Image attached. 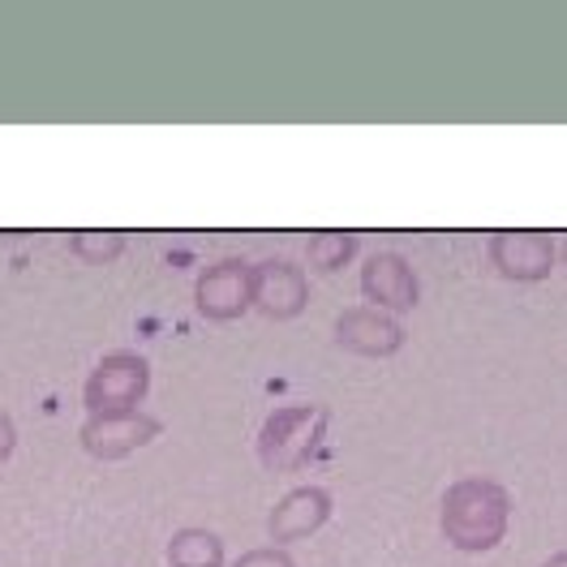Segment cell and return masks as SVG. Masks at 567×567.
<instances>
[{
  "label": "cell",
  "instance_id": "obj_1",
  "mask_svg": "<svg viewBox=\"0 0 567 567\" xmlns=\"http://www.w3.org/2000/svg\"><path fill=\"white\" fill-rule=\"evenodd\" d=\"M439 529L461 555L498 550L512 529V495L495 477H461L439 498Z\"/></svg>",
  "mask_w": 567,
  "mask_h": 567
},
{
  "label": "cell",
  "instance_id": "obj_2",
  "mask_svg": "<svg viewBox=\"0 0 567 567\" xmlns=\"http://www.w3.org/2000/svg\"><path fill=\"white\" fill-rule=\"evenodd\" d=\"M322 430H327V413L310 409V404H297V409H280L271 413L262 434H258V456L271 473H297L315 461L322 443Z\"/></svg>",
  "mask_w": 567,
  "mask_h": 567
},
{
  "label": "cell",
  "instance_id": "obj_3",
  "mask_svg": "<svg viewBox=\"0 0 567 567\" xmlns=\"http://www.w3.org/2000/svg\"><path fill=\"white\" fill-rule=\"evenodd\" d=\"M146 388H151V365L138 353H112L86 379V409H91V417L138 413Z\"/></svg>",
  "mask_w": 567,
  "mask_h": 567
},
{
  "label": "cell",
  "instance_id": "obj_4",
  "mask_svg": "<svg viewBox=\"0 0 567 567\" xmlns=\"http://www.w3.org/2000/svg\"><path fill=\"white\" fill-rule=\"evenodd\" d=\"M361 292L374 301V310H383L391 319L417 310V301H422V284H417L413 262L391 249H379L361 262Z\"/></svg>",
  "mask_w": 567,
  "mask_h": 567
},
{
  "label": "cell",
  "instance_id": "obj_5",
  "mask_svg": "<svg viewBox=\"0 0 567 567\" xmlns=\"http://www.w3.org/2000/svg\"><path fill=\"white\" fill-rule=\"evenodd\" d=\"M249 306L267 319H297L310 306V280L297 262L288 258H267L254 267V288H249Z\"/></svg>",
  "mask_w": 567,
  "mask_h": 567
},
{
  "label": "cell",
  "instance_id": "obj_6",
  "mask_svg": "<svg viewBox=\"0 0 567 567\" xmlns=\"http://www.w3.org/2000/svg\"><path fill=\"white\" fill-rule=\"evenodd\" d=\"M249 288H254V267L241 258H224L207 267L194 284V306L203 319L233 322L249 310Z\"/></svg>",
  "mask_w": 567,
  "mask_h": 567
},
{
  "label": "cell",
  "instance_id": "obj_7",
  "mask_svg": "<svg viewBox=\"0 0 567 567\" xmlns=\"http://www.w3.org/2000/svg\"><path fill=\"white\" fill-rule=\"evenodd\" d=\"M559 246L546 233H495L491 237V262L503 280L542 284L555 271Z\"/></svg>",
  "mask_w": 567,
  "mask_h": 567
},
{
  "label": "cell",
  "instance_id": "obj_8",
  "mask_svg": "<svg viewBox=\"0 0 567 567\" xmlns=\"http://www.w3.org/2000/svg\"><path fill=\"white\" fill-rule=\"evenodd\" d=\"M404 327L400 319H391L383 310H370V306H353L336 319V344L344 353L357 357H395L404 349Z\"/></svg>",
  "mask_w": 567,
  "mask_h": 567
},
{
  "label": "cell",
  "instance_id": "obj_9",
  "mask_svg": "<svg viewBox=\"0 0 567 567\" xmlns=\"http://www.w3.org/2000/svg\"><path fill=\"white\" fill-rule=\"evenodd\" d=\"M159 434V422L146 413H112V417H91L82 425V447L100 461H125L130 452L146 447Z\"/></svg>",
  "mask_w": 567,
  "mask_h": 567
},
{
  "label": "cell",
  "instance_id": "obj_10",
  "mask_svg": "<svg viewBox=\"0 0 567 567\" xmlns=\"http://www.w3.org/2000/svg\"><path fill=\"white\" fill-rule=\"evenodd\" d=\"M331 520V495L322 486H297L271 507V520L267 529L276 537V546H292V542H306L315 537Z\"/></svg>",
  "mask_w": 567,
  "mask_h": 567
},
{
  "label": "cell",
  "instance_id": "obj_11",
  "mask_svg": "<svg viewBox=\"0 0 567 567\" xmlns=\"http://www.w3.org/2000/svg\"><path fill=\"white\" fill-rule=\"evenodd\" d=\"M173 567H224V542L212 529H181L168 542Z\"/></svg>",
  "mask_w": 567,
  "mask_h": 567
},
{
  "label": "cell",
  "instance_id": "obj_12",
  "mask_svg": "<svg viewBox=\"0 0 567 567\" xmlns=\"http://www.w3.org/2000/svg\"><path fill=\"white\" fill-rule=\"evenodd\" d=\"M357 258V237L353 233H319V237H310V262L319 267V271H344L349 262Z\"/></svg>",
  "mask_w": 567,
  "mask_h": 567
},
{
  "label": "cell",
  "instance_id": "obj_13",
  "mask_svg": "<svg viewBox=\"0 0 567 567\" xmlns=\"http://www.w3.org/2000/svg\"><path fill=\"white\" fill-rule=\"evenodd\" d=\"M125 249V241L116 233H86V237H73V254L91 258V262H104V258H116Z\"/></svg>",
  "mask_w": 567,
  "mask_h": 567
},
{
  "label": "cell",
  "instance_id": "obj_14",
  "mask_svg": "<svg viewBox=\"0 0 567 567\" xmlns=\"http://www.w3.org/2000/svg\"><path fill=\"white\" fill-rule=\"evenodd\" d=\"M233 567H297L284 546H262V550H246Z\"/></svg>",
  "mask_w": 567,
  "mask_h": 567
},
{
  "label": "cell",
  "instance_id": "obj_15",
  "mask_svg": "<svg viewBox=\"0 0 567 567\" xmlns=\"http://www.w3.org/2000/svg\"><path fill=\"white\" fill-rule=\"evenodd\" d=\"M9 452H13V422L0 413V461H4Z\"/></svg>",
  "mask_w": 567,
  "mask_h": 567
},
{
  "label": "cell",
  "instance_id": "obj_16",
  "mask_svg": "<svg viewBox=\"0 0 567 567\" xmlns=\"http://www.w3.org/2000/svg\"><path fill=\"white\" fill-rule=\"evenodd\" d=\"M537 567H567V550H555L550 559H542Z\"/></svg>",
  "mask_w": 567,
  "mask_h": 567
},
{
  "label": "cell",
  "instance_id": "obj_17",
  "mask_svg": "<svg viewBox=\"0 0 567 567\" xmlns=\"http://www.w3.org/2000/svg\"><path fill=\"white\" fill-rule=\"evenodd\" d=\"M564 262H567V241H564Z\"/></svg>",
  "mask_w": 567,
  "mask_h": 567
}]
</instances>
